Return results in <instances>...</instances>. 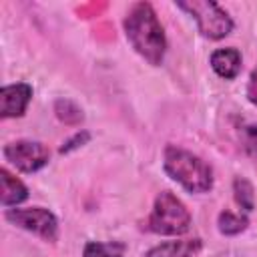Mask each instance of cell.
Masks as SVG:
<instances>
[{"instance_id": "6da1fadb", "label": "cell", "mask_w": 257, "mask_h": 257, "mask_svg": "<svg viewBox=\"0 0 257 257\" xmlns=\"http://www.w3.org/2000/svg\"><path fill=\"white\" fill-rule=\"evenodd\" d=\"M124 36L133 50L151 66H159L167 52L165 28L151 2H137L122 20Z\"/></svg>"}, {"instance_id": "7a4b0ae2", "label": "cell", "mask_w": 257, "mask_h": 257, "mask_svg": "<svg viewBox=\"0 0 257 257\" xmlns=\"http://www.w3.org/2000/svg\"><path fill=\"white\" fill-rule=\"evenodd\" d=\"M163 169L175 183H179L189 193L203 195L213 189L211 165L187 149L167 145L163 153Z\"/></svg>"}, {"instance_id": "3957f363", "label": "cell", "mask_w": 257, "mask_h": 257, "mask_svg": "<svg viewBox=\"0 0 257 257\" xmlns=\"http://www.w3.org/2000/svg\"><path fill=\"white\" fill-rule=\"evenodd\" d=\"M191 227V213L187 205L171 191H161L153 203V211L145 229L155 235H183Z\"/></svg>"}, {"instance_id": "277c9868", "label": "cell", "mask_w": 257, "mask_h": 257, "mask_svg": "<svg viewBox=\"0 0 257 257\" xmlns=\"http://www.w3.org/2000/svg\"><path fill=\"white\" fill-rule=\"evenodd\" d=\"M175 6L193 16L199 32L209 40H221L233 32V18L213 0H187L175 2Z\"/></svg>"}, {"instance_id": "5b68a950", "label": "cell", "mask_w": 257, "mask_h": 257, "mask_svg": "<svg viewBox=\"0 0 257 257\" xmlns=\"http://www.w3.org/2000/svg\"><path fill=\"white\" fill-rule=\"evenodd\" d=\"M6 221L12 223L14 227H20L36 237H40L42 241L54 243L58 241L60 235V227H58V219L50 209L44 207H28V209H6L4 213Z\"/></svg>"}, {"instance_id": "8992f818", "label": "cell", "mask_w": 257, "mask_h": 257, "mask_svg": "<svg viewBox=\"0 0 257 257\" xmlns=\"http://www.w3.org/2000/svg\"><path fill=\"white\" fill-rule=\"evenodd\" d=\"M2 155L20 173H36L42 167H46L48 159H50V151H48V147L44 143L28 141V139L8 143L2 149Z\"/></svg>"}, {"instance_id": "52a82bcc", "label": "cell", "mask_w": 257, "mask_h": 257, "mask_svg": "<svg viewBox=\"0 0 257 257\" xmlns=\"http://www.w3.org/2000/svg\"><path fill=\"white\" fill-rule=\"evenodd\" d=\"M30 100H32V86L28 82L4 84L0 88V116L2 118L24 116Z\"/></svg>"}, {"instance_id": "ba28073f", "label": "cell", "mask_w": 257, "mask_h": 257, "mask_svg": "<svg viewBox=\"0 0 257 257\" xmlns=\"http://www.w3.org/2000/svg\"><path fill=\"white\" fill-rule=\"evenodd\" d=\"M211 68L215 70L217 76L225 78V80H233L239 76L241 66H243V56L237 48L229 46V48H217L211 58H209Z\"/></svg>"}, {"instance_id": "9c48e42d", "label": "cell", "mask_w": 257, "mask_h": 257, "mask_svg": "<svg viewBox=\"0 0 257 257\" xmlns=\"http://www.w3.org/2000/svg\"><path fill=\"white\" fill-rule=\"evenodd\" d=\"M201 249H203V241L199 237L175 239V241H165L151 247L145 257H197Z\"/></svg>"}, {"instance_id": "30bf717a", "label": "cell", "mask_w": 257, "mask_h": 257, "mask_svg": "<svg viewBox=\"0 0 257 257\" xmlns=\"http://www.w3.org/2000/svg\"><path fill=\"white\" fill-rule=\"evenodd\" d=\"M28 199V187L14 177L6 167L0 169V203L4 209L16 207Z\"/></svg>"}, {"instance_id": "8fae6325", "label": "cell", "mask_w": 257, "mask_h": 257, "mask_svg": "<svg viewBox=\"0 0 257 257\" xmlns=\"http://www.w3.org/2000/svg\"><path fill=\"white\" fill-rule=\"evenodd\" d=\"M249 227V217L245 213H233V211H221L217 217V229L221 235L233 237L243 233Z\"/></svg>"}, {"instance_id": "7c38bea8", "label": "cell", "mask_w": 257, "mask_h": 257, "mask_svg": "<svg viewBox=\"0 0 257 257\" xmlns=\"http://www.w3.org/2000/svg\"><path fill=\"white\" fill-rule=\"evenodd\" d=\"M126 245L120 241H88L82 249V257H124Z\"/></svg>"}, {"instance_id": "4fadbf2b", "label": "cell", "mask_w": 257, "mask_h": 257, "mask_svg": "<svg viewBox=\"0 0 257 257\" xmlns=\"http://www.w3.org/2000/svg\"><path fill=\"white\" fill-rule=\"evenodd\" d=\"M54 114L60 122L68 124V126H76L84 120V114H82V108L70 100V98H58L54 102Z\"/></svg>"}, {"instance_id": "5bb4252c", "label": "cell", "mask_w": 257, "mask_h": 257, "mask_svg": "<svg viewBox=\"0 0 257 257\" xmlns=\"http://www.w3.org/2000/svg\"><path fill=\"white\" fill-rule=\"evenodd\" d=\"M233 197H235V203L245 213H251L255 209V191H253V185L245 177L233 179Z\"/></svg>"}, {"instance_id": "9a60e30c", "label": "cell", "mask_w": 257, "mask_h": 257, "mask_svg": "<svg viewBox=\"0 0 257 257\" xmlns=\"http://www.w3.org/2000/svg\"><path fill=\"white\" fill-rule=\"evenodd\" d=\"M239 139H241L243 151L249 157L257 159V124H245V126H241Z\"/></svg>"}, {"instance_id": "2e32d148", "label": "cell", "mask_w": 257, "mask_h": 257, "mask_svg": "<svg viewBox=\"0 0 257 257\" xmlns=\"http://www.w3.org/2000/svg\"><path fill=\"white\" fill-rule=\"evenodd\" d=\"M88 141H90V133H88V131H80V133H76L74 137H70L66 143H62L60 153H62V155H64V153H70V151H74V149L86 145Z\"/></svg>"}, {"instance_id": "e0dca14e", "label": "cell", "mask_w": 257, "mask_h": 257, "mask_svg": "<svg viewBox=\"0 0 257 257\" xmlns=\"http://www.w3.org/2000/svg\"><path fill=\"white\" fill-rule=\"evenodd\" d=\"M247 100L257 106V68L251 70L249 80H247Z\"/></svg>"}]
</instances>
